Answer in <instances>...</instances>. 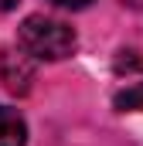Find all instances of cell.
Masks as SVG:
<instances>
[{
	"mask_svg": "<svg viewBox=\"0 0 143 146\" xmlns=\"http://www.w3.org/2000/svg\"><path fill=\"white\" fill-rule=\"evenodd\" d=\"M17 44L27 58L34 61H61L68 58L78 44V37L68 24L61 21H51L44 14H31L21 27H17Z\"/></svg>",
	"mask_w": 143,
	"mask_h": 146,
	"instance_id": "obj_1",
	"label": "cell"
},
{
	"mask_svg": "<svg viewBox=\"0 0 143 146\" xmlns=\"http://www.w3.org/2000/svg\"><path fill=\"white\" fill-rule=\"evenodd\" d=\"M0 82L14 95H27L34 82V61L24 51H0Z\"/></svg>",
	"mask_w": 143,
	"mask_h": 146,
	"instance_id": "obj_2",
	"label": "cell"
},
{
	"mask_svg": "<svg viewBox=\"0 0 143 146\" xmlns=\"http://www.w3.org/2000/svg\"><path fill=\"white\" fill-rule=\"evenodd\" d=\"M27 143V122L10 106H0V146H24Z\"/></svg>",
	"mask_w": 143,
	"mask_h": 146,
	"instance_id": "obj_3",
	"label": "cell"
},
{
	"mask_svg": "<svg viewBox=\"0 0 143 146\" xmlns=\"http://www.w3.org/2000/svg\"><path fill=\"white\" fill-rule=\"evenodd\" d=\"M112 106L119 112H143V82H133V85L119 88L116 99H112Z\"/></svg>",
	"mask_w": 143,
	"mask_h": 146,
	"instance_id": "obj_4",
	"label": "cell"
},
{
	"mask_svg": "<svg viewBox=\"0 0 143 146\" xmlns=\"http://www.w3.org/2000/svg\"><path fill=\"white\" fill-rule=\"evenodd\" d=\"M51 3H58V7H68V10H78V7H89L92 0H51Z\"/></svg>",
	"mask_w": 143,
	"mask_h": 146,
	"instance_id": "obj_5",
	"label": "cell"
},
{
	"mask_svg": "<svg viewBox=\"0 0 143 146\" xmlns=\"http://www.w3.org/2000/svg\"><path fill=\"white\" fill-rule=\"evenodd\" d=\"M10 7H17V0H0V10H10Z\"/></svg>",
	"mask_w": 143,
	"mask_h": 146,
	"instance_id": "obj_6",
	"label": "cell"
}]
</instances>
